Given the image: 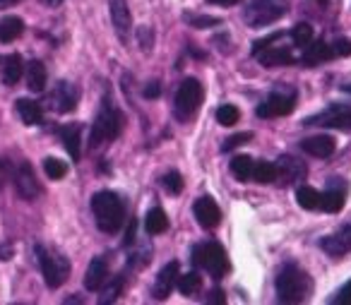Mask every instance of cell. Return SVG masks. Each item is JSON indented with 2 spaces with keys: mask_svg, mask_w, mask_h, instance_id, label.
I'll use <instances>...</instances> for the list:
<instances>
[{
  "mask_svg": "<svg viewBox=\"0 0 351 305\" xmlns=\"http://www.w3.org/2000/svg\"><path fill=\"white\" fill-rule=\"evenodd\" d=\"M25 75H27V87H29L32 92H36V94L44 92L49 73H46V65L41 63V60H32V63H27Z\"/></svg>",
  "mask_w": 351,
  "mask_h": 305,
  "instance_id": "cb8c5ba5",
  "label": "cell"
},
{
  "mask_svg": "<svg viewBox=\"0 0 351 305\" xmlns=\"http://www.w3.org/2000/svg\"><path fill=\"white\" fill-rule=\"evenodd\" d=\"M289 36H291L293 46H298V49H306V46L313 41V36H315V32H313V27L308 25V22H298V25L289 32Z\"/></svg>",
  "mask_w": 351,
  "mask_h": 305,
  "instance_id": "1f68e13d",
  "label": "cell"
},
{
  "mask_svg": "<svg viewBox=\"0 0 351 305\" xmlns=\"http://www.w3.org/2000/svg\"><path fill=\"white\" fill-rule=\"evenodd\" d=\"M317 3H322V5H327V0H317Z\"/></svg>",
  "mask_w": 351,
  "mask_h": 305,
  "instance_id": "c3c4849f",
  "label": "cell"
},
{
  "mask_svg": "<svg viewBox=\"0 0 351 305\" xmlns=\"http://www.w3.org/2000/svg\"><path fill=\"white\" fill-rule=\"evenodd\" d=\"M92 214L104 233H118L125 223V204L111 190H99L92 197Z\"/></svg>",
  "mask_w": 351,
  "mask_h": 305,
  "instance_id": "3957f363",
  "label": "cell"
},
{
  "mask_svg": "<svg viewBox=\"0 0 351 305\" xmlns=\"http://www.w3.org/2000/svg\"><path fill=\"white\" fill-rule=\"evenodd\" d=\"M202 97H205V89L197 80L188 77L181 82V87L176 89V116L178 118H191L193 113L197 111V106L202 103Z\"/></svg>",
  "mask_w": 351,
  "mask_h": 305,
  "instance_id": "ba28073f",
  "label": "cell"
},
{
  "mask_svg": "<svg viewBox=\"0 0 351 305\" xmlns=\"http://www.w3.org/2000/svg\"><path fill=\"white\" fill-rule=\"evenodd\" d=\"M287 15V8L274 3V0H253L243 12V20L248 27H267V25H274L277 20Z\"/></svg>",
  "mask_w": 351,
  "mask_h": 305,
  "instance_id": "8992f818",
  "label": "cell"
},
{
  "mask_svg": "<svg viewBox=\"0 0 351 305\" xmlns=\"http://www.w3.org/2000/svg\"><path fill=\"white\" fill-rule=\"evenodd\" d=\"M137 36H140V49L145 46V51H149L152 49V29L149 27H142Z\"/></svg>",
  "mask_w": 351,
  "mask_h": 305,
  "instance_id": "7bdbcfd3",
  "label": "cell"
},
{
  "mask_svg": "<svg viewBox=\"0 0 351 305\" xmlns=\"http://www.w3.org/2000/svg\"><path fill=\"white\" fill-rule=\"evenodd\" d=\"M193 214H195L197 223H200L202 228H207V231H212V228H217L221 223V209L210 195H202V197L195 199Z\"/></svg>",
  "mask_w": 351,
  "mask_h": 305,
  "instance_id": "4fadbf2b",
  "label": "cell"
},
{
  "mask_svg": "<svg viewBox=\"0 0 351 305\" xmlns=\"http://www.w3.org/2000/svg\"><path fill=\"white\" fill-rule=\"evenodd\" d=\"M239 118H241V111L234 106V103H224V106L217 108V121H219L224 127L236 125V123H239Z\"/></svg>",
  "mask_w": 351,
  "mask_h": 305,
  "instance_id": "e575fe53",
  "label": "cell"
},
{
  "mask_svg": "<svg viewBox=\"0 0 351 305\" xmlns=\"http://www.w3.org/2000/svg\"><path fill=\"white\" fill-rule=\"evenodd\" d=\"M123 130V113L111 101V94H104L101 108H99L97 118H94L92 132H89V149H99V147L113 142Z\"/></svg>",
  "mask_w": 351,
  "mask_h": 305,
  "instance_id": "7a4b0ae2",
  "label": "cell"
},
{
  "mask_svg": "<svg viewBox=\"0 0 351 305\" xmlns=\"http://www.w3.org/2000/svg\"><path fill=\"white\" fill-rule=\"evenodd\" d=\"M108 10H111V22L116 36L123 46L130 39V29H132V15L130 8H128V0H108Z\"/></svg>",
  "mask_w": 351,
  "mask_h": 305,
  "instance_id": "8fae6325",
  "label": "cell"
},
{
  "mask_svg": "<svg viewBox=\"0 0 351 305\" xmlns=\"http://www.w3.org/2000/svg\"><path fill=\"white\" fill-rule=\"evenodd\" d=\"M253 164H255V161L250 159V156H243V154L239 156V154H236L234 159H231L229 169H231V173L241 180V183H245V180H250V173H253Z\"/></svg>",
  "mask_w": 351,
  "mask_h": 305,
  "instance_id": "f1b7e54d",
  "label": "cell"
},
{
  "mask_svg": "<svg viewBox=\"0 0 351 305\" xmlns=\"http://www.w3.org/2000/svg\"><path fill=\"white\" fill-rule=\"evenodd\" d=\"M335 56H332V49L330 44H325V41H315V44H308L306 46V53H303L301 63L308 65V68H315V65L325 63V60H332Z\"/></svg>",
  "mask_w": 351,
  "mask_h": 305,
  "instance_id": "7402d4cb",
  "label": "cell"
},
{
  "mask_svg": "<svg viewBox=\"0 0 351 305\" xmlns=\"http://www.w3.org/2000/svg\"><path fill=\"white\" fill-rule=\"evenodd\" d=\"M217 300H219V303H224V293H221V291H212L210 293V303H217Z\"/></svg>",
  "mask_w": 351,
  "mask_h": 305,
  "instance_id": "ee69618b",
  "label": "cell"
},
{
  "mask_svg": "<svg viewBox=\"0 0 351 305\" xmlns=\"http://www.w3.org/2000/svg\"><path fill=\"white\" fill-rule=\"evenodd\" d=\"M60 140H63V147L65 149H68V154L73 156L75 161L80 159V154H82V145H80V142H82V125H80V123H70V125H63L60 127Z\"/></svg>",
  "mask_w": 351,
  "mask_h": 305,
  "instance_id": "44dd1931",
  "label": "cell"
},
{
  "mask_svg": "<svg viewBox=\"0 0 351 305\" xmlns=\"http://www.w3.org/2000/svg\"><path fill=\"white\" fill-rule=\"evenodd\" d=\"M296 202L303 209H320V193L311 185H298L296 188Z\"/></svg>",
  "mask_w": 351,
  "mask_h": 305,
  "instance_id": "f546056e",
  "label": "cell"
},
{
  "mask_svg": "<svg viewBox=\"0 0 351 305\" xmlns=\"http://www.w3.org/2000/svg\"><path fill=\"white\" fill-rule=\"evenodd\" d=\"M15 111H17V116L22 118L25 125H39V123L44 121V111H41L39 103L32 101V99H17Z\"/></svg>",
  "mask_w": 351,
  "mask_h": 305,
  "instance_id": "603a6c76",
  "label": "cell"
},
{
  "mask_svg": "<svg viewBox=\"0 0 351 305\" xmlns=\"http://www.w3.org/2000/svg\"><path fill=\"white\" fill-rule=\"evenodd\" d=\"M330 49H332V56H335V58H341V56H351V41L339 39V41H335V44H330Z\"/></svg>",
  "mask_w": 351,
  "mask_h": 305,
  "instance_id": "60d3db41",
  "label": "cell"
},
{
  "mask_svg": "<svg viewBox=\"0 0 351 305\" xmlns=\"http://www.w3.org/2000/svg\"><path fill=\"white\" fill-rule=\"evenodd\" d=\"M277 180L282 185H291L296 183V180H303L306 178V166H303V161L293 159V156L284 154L277 159Z\"/></svg>",
  "mask_w": 351,
  "mask_h": 305,
  "instance_id": "2e32d148",
  "label": "cell"
},
{
  "mask_svg": "<svg viewBox=\"0 0 351 305\" xmlns=\"http://www.w3.org/2000/svg\"><path fill=\"white\" fill-rule=\"evenodd\" d=\"M346 199V183H341V178H332L327 193H320V209L327 214H337L344 209Z\"/></svg>",
  "mask_w": 351,
  "mask_h": 305,
  "instance_id": "9a60e30c",
  "label": "cell"
},
{
  "mask_svg": "<svg viewBox=\"0 0 351 305\" xmlns=\"http://www.w3.org/2000/svg\"><path fill=\"white\" fill-rule=\"evenodd\" d=\"M193 267L207 269L217 281L231 269L229 255H226V250L217 241H207V243H200V245L193 247Z\"/></svg>",
  "mask_w": 351,
  "mask_h": 305,
  "instance_id": "277c9868",
  "label": "cell"
},
{
  "mask_svg": "<svg viewBox=\"0 0 351 305\" xmlns=\"http://www.w3.org/2000/svg\"><path fill=\"white\" fill-rule=\"evenodd\" d=\"M17 3H22V0H0V10H5V8L17 5Z\"/></svg>",
  "mask_w": 351,
  "mask_h": 305,
  "instance_id": "bcb514c9",
  "label": "cell"
},
{
  "mask_svg": "<svg viewBox=\"0 0 351 305\" xmlns=\"http://www.w3.org/2000/svg\"><path fill=\"white\" fill-rule=\"evenodd\" d=\"M22 75H25V60H22L20 53H10L3 60V82L8 87H15Z\"/></svg>",
  "mask_w": 351,
  "mask_h": 305,
  "instance_id": "d4e9b609",
  "label": "cell"
},
{
  "mask_svg": "<svg viewBox=\"0 0 351 305\" xmlns=\"http://www.w3.org/2000/svg\"><path fill=\"white\" fill-rule=\"evenodd\" d=\"M22 34H25V22H22V17L8 15L0 20V41H3V44H10V41L20 39Z\"/></svg>",
  "mask_w": 351,
  "mask_h": 305,
  "instance_id": "484cf974",
  "label": "cell"
},
{
  "mask_svg": "<svg viewBox=\"0 0 351 305\" xmlns=\"http://www.w3.org/2000/svg\"><path fill=\"white\" fill-rule=\"evenodd\" d=\"M212 5H224V8H229V5H236L239 0H210Z\"/></svg>",
  "mask_w": 351,
  "mask_h": 305,
  "instance_id": "f6af8a7d",
  "label": "cell"
},
{
  "mask_svg": "<svg viewBox=\"0 0 351 305\" xmlns=\"http://www.w3.org/2000/svg\"><path fill=\"white\" fill-rule=\"evenodd\" d=\"M296 106V92H272L263 103H258L255 113L260 118H282V116H289Z\"/></svg>",
  "mask_w": 351,
  "mask_h": 305,
  "instance_id": "9c48e42d",
  "label": "cell"
},
{
  "mask_svg": "<svg viewBox=\"0 0 351 305\" xmlns=\"http://www.w3.org/2000/svg\"><path fill=\"white\" fill-rule=\"evenodd\" d=\"M161 185H164L166 193L181 195V190H183V175L178 173V171H169V173H166L164 178H161Z\"/></svg>",
  "mask_w": 351,
  "mask_h": 305,
  "instance_id": "d590c367",
  "label": "cell"
},
{
  "mask_svg": "<svg viewBox=\"0 0 351 305\" xmlns=\"http://www.w3.org/2000/svg\"><path fill=\"white\" fill-rule=\"evenodd\" d=\"M101 289H104V293H101V298H99V303H113V300L118 298V293H121V289H123V274L116 276V279H113V284H108V281H106Z\"/></svg>",
  "mask_w": 351,
  "mask_h": 305,
  "instance_id": "8d00e7d4",
  "label": "cell"
},
{
  "mask_svg": "<svg viewBox=\"0 0 351 305\" xmlns=\"http://www.w3.org/2000/svg\"><path fill=\"white\" fill-rule=\"evenodd\" d=\"M12 183H15V190L22 199H36L41 195V188L36 183V175H34V169H32L29 161H17L12 166Z\"/></svg>",
  "mask_w": 351,
  "mask_h": 305,
  "instance_id": "30bf717a",
  "label": "cell"
},
{
  "mask_svg": "<svg viewBox=\"0 0 351 305\" xmlns=\"http://www.w3.org/2000/svg\"><path fill=\"white\" fill-rule=\"evenodd\" d=\"M145 231L149 236H161V233L169 231V217L161 207H152L145 217Z\"/></svg>",
  "mask_w": 351,
  "mask_h": 305,
  "instance_id": "4316f807",
  "label": "cell"
},
{
  "mask_svg": "<svg viewBox=\"0 0 351 305\" xmlns=\"http://www.w3.org/2000/svg\"><path fill=\"white\" fill-rule=\"evenodd\" d=\"M255 58H258L265 68H287V65H293V53L287 46H269V49L260 51Z\"/></svg>",
  "mask_w": 351,
  "mask_h": 305,
  "instance_id": "d6986e66",
  "label": "cell"
},
{
  "mask_svg": "<svg viewBox=\"0 0 351 305\" xmlns=\"http://www.w3.org/2000/svg\"><path fill=\"white\" fill-rule=\"evenodd\" d=\"M301 149L306 151V154L315 156V159H327V156L335 154L337 145L330 135H315V137H306V140L301 142Z\"/></svg>",
  "mask_w": 351,
  "mask_h": 305,
  "instance_id": "ffe728a7",
  "label": "cell"
},
{
  "mask_svg": "<svg viewBox=\"0 0 351 305\" xmlns=\"http://www.w3.org/2000/svg\"><path fill=\"white\" fill-rule=\"evenodd\" d=\"M176 279H178V262L173 260L159 271V276H156V284H154V289H152L154 300H166V298H169V293L173 291V286H176Z\"/></svg>",
  "mask_w": 351,
  "mask_h": 305,
  "instance_id": "e0dca14e",
  "label": "cell"
},
{
  "mask_svg": "<svg viewBox=\"0 0 351 305\" xmlns=\"http://www.w3.org/2000/svg\"><path fill=\"white\" fill-rule=\"evenodd\" d=\"M142 97H145V99H159L161 97V82H159V80H152L149 84H145V89H142Z\"/></svg>",
  "mask_w": 351,
  "mask_h": 305,
  "instance_id": "b9f144b4",
  "label": "cell"
},
{
  "mask_svg": "<svg viewBox=\"0 0 351 305\" xmlns=\"http://www.w3.org/2000/svg\"><path fill=\"white\" fill-rule=\"evenodd\" d=\"M44 171L46 175H49L51 180H60L68 175V166H65V161L56 159V156H46L44 159Z\"/></svg>",
  "mask_w": 351,
  "mask_h": 305,
  "instance_id": "836d02e7",
  "label": "cell"
},
{
  "mask_svg": "<svg viewBox=\"0 0 351 305\" xmlns=\"http://www.w3.org/2000/svg\"><path fill=\"white\" fill-rule=\"evenodd\" d=\"M274 286H277L279 303H306L308 295L313 293V279L293 262H287L279 269Z\"/></svg>",
  "mask_w": 351,
  "mask_h": 305,
  "instance_id": "6da1fadb",
  "label": "cell"
},
{
  "mask_svg": "<svg viewBox=\"0 0 351 305\" xmlns=\"http://www.w3.org/2000/svg\"><path fill=\"white\" fill-rule=\"evenodd\" d=\"M282 36H284V32H277V34H269V36H265V39L255 41V44H253V56H258L260 51L269 49V44H277V41L282 39Z\"/></svg>",
  "mask_w": 351,
  "mask_h": 305,
  "instance_id": "ab89813d",
  "label": "cell"
},
{
  "mask_svg": "<svg viewBox=\"0 0 351 305\" xmlns=\"http://www.w3.org/2000/svg\"><path fill=\"white\" fill-rule=\"evenodd\" d=\"M186 25L195 27V29H210V27H219L221 20L219 17H212V15H195V12H186L183 15Z\"/></svg>",
  "mask_w": 351,
  "mask_h": 305,
  "instance_id": "d6a6232c",
  "label": "cell"
},
{
  "mask_svg": "<svg viewBox=\"0 0 351 305\" xmlns=\"http://www.w3.org/2000/svg\"><path fill=\"white\" fill-rule=\"evenodd\" d=\"M108 281V260L104 255L94 257L89 262V269L84 274V289L87 291H101V286Z\"/></svg>",
  "mask_w": 351,
  "mask_h": 305,
  "instance_id": "ac0fdd59",
  "label": "cell"
},
{
  "mask_svg": "<svg viewBox=\"0 0 351 305\" xmlns=\"http://www.w3.org/2000/svg\"><path fill=\"white\" fill-rule=\"evenodd\" d=\"M176 286L181 289V293L195 295L197 291L202 289V276L197 274V271H188V274H183V276H178V279H176Z\"/></svg>",
  "mask_w": 351,
  "mask_h": 305,
  "instance_id": "4dcf8cb0",
  "label": "cell"
},
{
  "mask_svg": "<svg viewBox=\"0 0 351 305\" xmlns=\"http://www.w3.org/2000/svg\"><path fill=\"white\" fill-rule=\"evenodd\" d=\"M320 247L327 252L330 257H335V260H339V257H344L346 252L351 250V223H346V226H341L337 233H332V236H325L320 241Z\"/></svg>",
  "mask_w": 351,
  "mask_h": 305,
  "instance_id": "5bb4252c",
  "label": "cell"
},
{
  "mask_svg": "<svg viewBox=\"0 0 351 305\" xmlns=\"http://www.w3.org/2000/svg\"><path fill=\"white\" fill-rule=\"evenodd\" d=\"M253 140V132H239V135H231L229 140L224 142V145H221V151H234L236 147H241V145H245V142H250Z\"/></svg>",
  "mask_w": 351,
  "mask_h": 305,
  "instance_id": "74e56055",
  "label": "cell"
},
{
  "mask_svg": "<svg viewBox=\"0 0 351 305\" xmlns=\"http://www.w3.org/2000/svg\"><path fill=\"white\" fill-rule=\"evenodd\" d=\"M80 101V89L70 82H58L49 99V106L56 113H73Z\"/></svg>",
  "mask_w": 351,
  "mask_h": 305,
  "instance_id": "7c38bea8",
  "label": "cell"
},
{
  "mask_svg": "<svg viewBox=\"0 0 351 305\" xmlns=\"http://www.w3.org/2000/svg\"><path fill=\"white\" fill-rule=\"evenodd\" d=\"M330 303H335V305H351V279L346 281V284L341 286V289L337 291L335 295H332Z\"/></svg>",
  "mask_w": 351,
  "mask_h": 305,
  "instance_id": "f35d334b",
  "label": "cell"
},
{
  "mask_svg": "<svg viewBox=\"0 0 351 305\" xmlns=\"http://www.w3.org/2000/svg\"><path fill=\"white\" fill-rule=\"evenodd\" d=\"M341 89H344L346 94H351V84H344V87H341Z\"/></svg>",
  "mask_w": 351,
  "mask_h": 305,
  "instance_id": "7dc6e473",
  "label": "cell"
},
{
  "mask_svg": "<svg viewBox=\"0 0 351 305\" xmlns=\"http://www.w3.org/2000/svg\"><path fill=\"white\" fill-rule=\"evenodd\" d=\"M34 255L39 260L41 274H44V281L49 289H60V286L68 281L70 276V262L68 257L63 255H53L46 245H34Z\"/></svg>",
  "mask_w": 351,
  "mask_h": 305,
  "instance_id": "5b68a950",
  "label": "cell"
},
{
  "mask_svg": "<svg viewBox=\"0 0 351 305\" xmlns=\"http://www.w3.org/2000/svg\"><path fill=\"white\" fill-rule=\"evenodd\" d=\"M250 180H255V183H260V185L274 183V180H277V166H274L272 161H258V164H253Z\"/></svg>",
  "mask_w": 351,
  "mask_h": 305,
  "instance_id": "83f0119b",
  "label": "cell"
},
{
  "mask_svg": "<svg viewBox=\"0 0 351 305\" xmlns=\"http://www.w3.org/2000/svg\"><path fill=\"white\" fill-rule=\"evenodd\" d=\"M303 125L332 127V130H351V103H330L325 111L306 118Z\"/></svg>",
  "mask_w": 351,
  "mask_h": 305,
  "instance_id": "52a82bcc",
  "label": "cell"
}]
</instances>
